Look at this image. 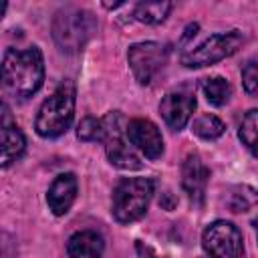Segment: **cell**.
<instances>
[{"instance_id":"obj_1","label":"cell","mask_w":258,"mask_h":258,"mask_svg":"<svg viewBox=\"0 0 258 258\" xmlns=\"http://www.w3.org/2000/svg\"><path fill=\"white\" fill-rule=\"evenodd\" d=\"M44 81V60L36 46L16 50L6 48L2 56V89L6 95L24 101L32 97Z\"/></svg>"},{"instance_id":"obj_2","label":"cell","mask_w":258,"mask_h":258,"mask_svg":"<svg viewBox=\"0 0 258 258\" xmlns=\"http://www.w3.org/2000/svg\"><path fill=\"white\" fill-rule=\"evenodd\" d=\"M75 103H77L75 85L71 81L60 83L38 109L34 121L36 133L44 139H54L67 133L75 119Z\"/></svg>"},{"instance_id":"obj_3","label":"cell","mask_w":258,"mask_h":258,"mask_svg":"<svg viewBox=\"0 0 258 258\" xmlns=\"http://www.w3.org/2000/svg\"><path fill=\"white\" fill-rule=\"evenodd\" d=\"M95 28H97L95 16L89 10L77 6H64L56 10L52 18V38L56 46L67 54H75L83 50V46L93 36Z\"/></svg>"},{"instance_id":"obj_4","label":"cell","mask_w":258,"mask_h":258,"mask_svg":"<svg viewBox=\"0 0 258 258\" xmlns=\"http://www.w3.org/2000/svg\"><path fill=\"white\" fill-rule=\"evenodd\" d=\"M153 179L149 177H125L113 189V206L111 214L119 224H131L145 216L151 196H153Z\"/></svg>"},{"instance_id":"obj_5","label":"cell","mask_w":258,"mask_h":258,"mask_svg":"<svg viewBox=\"0 0 258 258\" xmlns=\"http://www.w3.org/2000/svg\"><path fill=\"white\" fill-rule=\"evenodd\" d=\"M244 42V36L240 30H230V32H220L208 36L202 44L189 48L187 52L181 54V64L187 69H202L210 67L218 60H224L226 56H232Z\"/></svg>"},{"instance_id":"obj_6","label":"cell","mask_w":258,"mask_h":258,"mask_svg":"<svg viewBox=\"0 0 258 258\" xmlns=\"http://www.w3.org/2000/svg\"><path fill=\"white\" fill-rule=\"evenodd\" d=\"M103 127H105V153H107V159L111 165L119 167V169H127V171H133V169H141L143 163L139 159V155L133 151V147L127 145L125 141V119L121 115V111H111L103 117Z\"/></svg>"},{"instance_id":"obj_7","label":"cell","mask_w":258,"mask_h":258,"mask_svg":"<svg viewBox=\"0 0 258 258\" xmlns=\"http://www.w3.org/2000/svg\"><path fill=\"white\" fill-rule=\"evenodd\" d=\"M202 246L210 258H244L242 232L226 220H218L204 230Z\"/></svg>"},{"instance_id":"obj_8","label":"cell","mask_w":258,"mask_h":258,"mask_svg":"<svg viewBox=\"0 0 258 258\" xmlns=\"http://www.w3.org/2000/svg\"><path fill=\"white\" fill-rule=\"evenodd\" d=\"M167 54H169V48L163 42L147 40V42L131 44L129 52H127V60H129L135 81L139 85H149L153 81V77L167 62Z\"/></svg>"},{"instance_id":"obj_9","label":"cell","mask_w":258,"mask_h":258,"mask_svg":"<svg viewBox=\"0 0 258 258\" xmlns=\"http://www.w3.org/2000/svg\"><path fill=\"white\" fill-rule=\"evenodd\" d=\"M194 109H196V89L191 85H181L169 91L159 103V113L165 125L173 131H179L187 125Z\"/></svg>"},{"instance_id":"obj_10","label":"cell","mask_w":258,"mask_h":258,"mask_svg":"<svg viewBox=\"0 0 258 258\" xmlns=\"http://www.w3.org/2000/svg\"><path fill=\"white\" fill-rule=\"evenodd\" d=\"M125 135L129 143L139 149L147 159H159L163 155V137L157 125L149 119H131L125 127Z\"/></svg>"},{"instance_id":"obj_11","label":"cell","mask_w":258,"mask_h":258,"mask_svg":"<svg viewBox=\"0 0 258 258\" xmlns=\"http://www.w3.org/2000/svg\"><path fill=\"white\" fill-rule=\"evenodd\" d=\"M210 179V169L198 153H189L181 165V187L185 189L194 206H202L206 198V185Z\"/></svg>"},{"instance_id":"obj_12","label":"cell","mask_w":258,"mask_h":258,"mask_svg":"<svg viewBox=\"0 0 258 258\" xmlns=\"http://www.w3.org/2000/svg\"><path fill=\"white\" fill-rule=\"evenodd\" d=\"M77 189H79V183H77L75 173L56 175L46 191V204H48L50 212L54 216H64L77 198Z\"/></svg>"},{"instance_id":"obj_13","label":"cell","mask_w":258,"mask_h":258,"mask_svg":"<svg viewBox=\"0 0 258 258\" xmlns=\"http://www.w3.org/2000/svg\"><path fill=\"white\" fill-rule=\"evenodd\" d=\"M4 119H2V167L12 165L26 149V137L18 129V125L10 123V111L2 105Z\"/></svg>"},{"instance_id":"obj_14","label":"cell","mask_w":258,"mask_h":258,"mask_svg":"<svg viewBox=\"0 0 258 258\" xmlns=\"http://www.w3.org/2000/svg\"><path fill=\"white\" fill-rule=\"evenodd\" d=\"M105 250V242L101 234L95 230H81L73 234L67 242V256L69 258H101Z\"/></svg>"},{"instance_id":"obj_15","label":"cell","mask_w":258,"mask_h":258,"mask_svg":"<svg viewBox=\"0 0 258 258\" xmlns=\"http://www.w3.org/2000/svg\"><path fill=\"white\" fill-rule=\"evenodd\" d=\"M258 204V189L242 183V185H234L230 187L228 196H226V206L230 212L240 214V212H248L250 208H254Z\"/></svg>"},{"instance_id":"obj_16","label":"cell","mask_w":258,"mask_h":258,"mask_svg":"<svg viewBox=\"0 0 258 258\" xmlns=\"http://www.w3.org/2000/svg\"><path fill=\"white\" fill-rule=\"evenodd\" d=\"M171 2H139L133 8V18L143 24H159L171 12Z\"/></svg>"},{"instance_id":"obj_17","label":"cell","mask_w":258,"mask_h":258,"mask_svg":"<svg viewBox=\"0 0 258 258\" xmlns=\"http://www.w3.org/2000/svg\"><path fill=\"white\" fill-rule=\"evenodd\" d=\"M202 91L206 95V101L214 107H222L232 97V85L224 77H212L202 81Z\"/></svg>"},{"instance_id":"obj_18","label":"cell","mask_w":258,"mask_h":258,"mask_svg":"<svg viewBox=\"0 0 258 258\" xmlns=\"http://www.w3.org/2000/svg\"><path fill=\"white\" fill-rule=\"evenodd\" d=\"M238 135L242 143L248 147V151L258 159V109H250L238 129Z\"/></svg>"},{"instance_id":"obj_19","label":"cell","mask_w":258,"mask_h":258,"mask_svg":"<svg viewBox=\"0 0 258 258\" xmlns=\"http://www.w3.org/2000/svg\"><path fill=\"white\" fill-rule=\"evenodd\" d=\"M191 131H194L198 137L206 139V141H214V139H218V137L224 135L226 125H224L222 119H218L216 115L206 113V115H200V117L194 121Z\"/></svg>"},{"instance_id":"obj_20","label":"cell","mask_w":258,"mask_h":258,"mask_svg":"<svg viewBox=\"0 0 258 258\" xmlns=\"http://www.w3.org/2000/svg\"><path fill=\"white\" fill-rule=\"evenodd\" d=\"M77 137L81 141H103L105 139V127L103 119L85 117L77 127Z\"/></svg>"},{"instance_id":"obj_21","label":"cell","mask_w":258,"mask_h":258,"mask_svg":"<svg viewBox=\"0 0 258 258\" xmlns=\"http://www.w3.org/2000/svg\"><path fill=\"white\" fill-rule=\"evenodd\" d=\"M242 85L244 91L252 97H258V54L250 56L244 64H242Z\"/></svg>"},{"instance_id":"obj_22","label":"cell","mask_w":258,"mask_h":258,"mask_svg":"<svg viewBox=\"0 0 258 258\" xmlns=\"http://www.w3.org/2000/svg\"><path fill=\"white\" fill-rule=\"evenodd\" d=\"M137 250H139V254H141V258H159L149 246H145L143 242H137Z\"/></svg>"},{"instance_id":"obj_23","label":"cell","mask_w":258,"mask_h":258,"mask_svg":"<svg viewBox=\"0 0 258 258\" xmlns=\"http://www.w3.org/2000/svg\"><path fill=\"white\" fill-rule=\"evenodd\" d=\"M254 228H256V234H258V218L254 220Z\"/></svg>"}]
</instances>
